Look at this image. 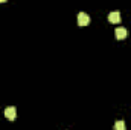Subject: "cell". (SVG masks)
<instances>
[{
    "label": "cell",
    "instance_id": "obj_1",
    "mask_svg": "<svg viewBox=\"0 0 131 130\" xmlns=\"http://www.w3.org/2000/svg\"><path fill=\"white\" fill-rule=\"evenodd\" d=\"M76 20H78V26H87V25L90 23V17H89L85 12H79Z\"/></svg>",
    "mask_w": 131,
    "mask_h": 130
},
{
    "label": "cell",
    "instance_id": "obj_2",
    "mask_svg": "<svg viewBox=\"0 0 131 130\" xmlns=\"http://www.w3.org/2000/svg\"><path fill=\"white\" fill-rule=\"evenodd\" d=\"M5 116H6L9 121H14V119H15V116H17V109H15L14 106L6 107V109H5Z\"/></svg>",
    "mask_w": 131,
    "mask_h": 130
},
{
    "label": "cell",
    "instance_id": "obj_3",
    "mask_svg": "<svg viewBox=\"0 0 131 130\" xmlns=\"http://www.w3.org/2000/svg\"><path fill=\"white\" fill-rule=\"evenodd\" d=\"M108 20H110V23H119L121 22V12L119 11H111L110 14H108Z\"/></svg>",
    "mask_w": 131,
    "mask_h": 130
},
{
    "label": "cell",
    "instance_id": "obj_4",
    "mask_svg": "<svg viewBox=\"0 0 131 130\" xmlns=\"http://www.w3.org/2000/svg\"><path fill=\"white\" fill-rule=\"evenodd\" d=\"M128 37V31L125 28H116V38L117 40H124Z\"/></svg>",
    "mask_w": 131,
    "mask_h": 130
},
{
    "label": "cell",
    "instance_id": "obj_5",
    "mask_svg": "<svg viewBox=\"0 0 131 130\" xmlns=\"http://www.w3.org/2000/svg\"><path fill=\"white\" fill-rule=\"evenodd\" d=\"M125 123L124 121H116L114 123V130H125Z\"/></svg>",
    "mask_w": 131,
    "mask_h": 130
}]
</instances>
